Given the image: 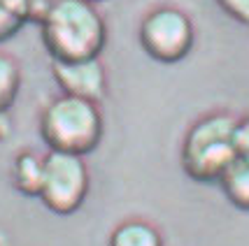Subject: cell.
<instances>
[{"instance_id": "6da1fadb", "label": "cell", "mask_w": 249, "mask_h": 246, "mask_svg": "<svg viewBox=\"0 0 249 246\" xmlns=\"http://www.w3.org/2000/svg\"><path fill=\"white\" fill-rule=\"evenodd\" d=\"M42 44L52 61L79 63L100 58L107 26L96 5L84 0H56L40 19Z\"/></svg>"}, {"instance_id": "7a4b0ae2", "label": "cell", "mask_w": 249, "mask_h": 246, "mask_svg": "<svg viewBox=\"0 0 249 246\" xmlns=\"http://www.w3.org/2000/svg\"><path fill=\"white\" fill-rule=\"evenodd\" d=\"M235 121L228 112H210L194 121L184 132L179 163L189 179L198 183H217L221 174L238 158L235 153Z\"/></svg>"}, {"instance_id": "3957f363", "label": "cell", "mask_w": 249, "mask_h": 246, "mask_svg": "<svg viewBox=\"0 0 249 246\" xmlns=\"http://www.w3.org/2000/svg\"><path fill=\"white\" fill-rule=\"evenodd\" d=\"M103 132V112L89 100L58 96L40 114V137L47 149L56 153L84 158L100 147Z\"/></svg>"}, {"instance_id": "277c9868", "label": "cell", "mask_w": 249, "mask_h": 246, "mask_svg": "<svg viewBox=\"0 0 249 246\" xmlns=\"http://www.w3.org/2000/svg\"><path fill=\"white\" fill-rule=\"evenodd\" d=\"M91 174L84 158L70 153H44V174L37 200L56 216H72L87 202Z\"/></svg>"}, {"instance_id": "5b68a950", "label": "cell", "mask_w": 249, "mask_h": 246, "mask_svg": "<svg viewBox=\"0 0 249 246\" xmlns=\"http://www.w3.org/2000/svg\"><path fill=\"white\" fill-rule=\"evenodd\" d=\"M138 37L149 58L159 63H179L194 49L196 28L184 10L161 5L144 14Z\"/></svg>"}, {"instance_id": "8992f818", "label": "cell", "mask_w": 249, "mask_h": 246, "mask_svg": "<svg viewBox=\"0 0 249 246\" xmlns=\"http://www.w3.org/2000/svg\"><path fill=\"white\" fill-rule=\"evenodd\" d=\"M52 77L61 88V96L79 98L100 105V100L107 93V72L100 58L79 61V63L52 61Z\"/></svg>"}, {"instance_id": "52a82bcc", "label": "cell", "mask_w": 249, "mask_h": 246, "mask_svg": "<svg viewBox=\"0 0 249 246\" xmlns=\"http://www.w3.org/2000/svg\"><path fill=\"white\" fill-rule=\"evenodd\" d=\"M42 174H44V156H40L37 151L23 149L14 156L10 177H12V186L21 195L37 197L40 195V186H42Z\"/></svg>"}, {"instance_id": "ba28073f", "label": "cell", "mask_w": 249, "mask_h": 246, "mask_svg": "<svg viewBox=\"0 0 249 246\" xmlns=\"http://www.w3.org/2000/svg\"><path fill=\"white\" fill-rule=\"evenodd\" d=\"M107 246H165L161 230L147 218H126L109 232Z\"/></svg>"}, {"instance_id": "9c48e42d", "label": "cell", "mask_w": 249, "mask_h": 246, "mask_svg": "<svg viewBox=\"0 0 249 246\" xmlns=\"http://www.w3.org/2000/svg\"><path fill=\"white\" fill-rule=\"evenodd\" d=\"M217 183L221 186V191H224L228 202L233 204L235 209L249 214V163L247 161L235 158L233 165L221 174V179Z\"/></svg>"}, {"instance_id": "30bf717a", "label": "cell", "mask_w": 249, "mask_h": 246, "mask_svg": "<svg viewBox=\"0 0 249 246\" xmlns=\"http://www.w3.org/2000/svg\"><path fill=\"white\" fill-rule=\"evenodd\" d=\"M21 65L10 54H0V114H10L21 91Z\"/></svg>"}, {"instance_id": "8fae6325", "label": "cell", "mask_w": 249, "mask_h": 246, "mask_svg": "<svg viewBox=\"0 0 249 246\" xmlns=\"http://www.w3.org/2000/svg\"><path fill=\"white\" fill-rule=\"evenodd\" d=\"M31 19L28 0H0V42L12 40Z\"/></svg>"}, {"instance_id": "7c38bea8", "label": "cell", "mask_w": 249, "mask_h": 246, "mask_svg": "<svg viewBox=\"0 0 249 246\" xmlns=\"http://www.w3.org/2000/svg\"><path fill=\"white\" fill-rule=\"evenodd\" d=\"M233 142H235V153H238V158L249 163V114L247 116H240L238 121H235Z\"/></svg>"}, {"instance_id": "4fadbf2b", "label": "cell", "mask_w": 249, "mask_h": 246, "mask_svg": "<svg viewBox=\"0 0 249 246\" xmlns=\"http://www.w3.org/2000/svg\"><path fill=\"white\" fill-rule=\"evenodd\" d=\"M219 7L235 21L249 26V0H217Z\"/></svg>"}, {"instance_id": "5bb4252c", "label": "cell", "mask_w": 249, "mask_h": 246, "mask_svg": "<svg viewBox=\"0 0 249 246\" xmlns=\"http://www.w3.org/2000/svg\"><path fill=\"white\" fill-rule=\"evenodd\" d=\"M12 130H14V123H12V116L10 114H0V142L10 139Z\"/></svg>"}, {"instance_id": "9a60e30c", "label": "cell", "mask_w": 249, "mask_h": 246, "mask_svg": "<svg viewBox=\"0 0 249 246\" xmlns=\"http://www.w3.org/2000/svg\"><path fill=\"white\" fill-rule=\"evenodd\" d=\"M84 2H91V5H98V2H107V0H84Z\"/></svg>"}]
</instances>
